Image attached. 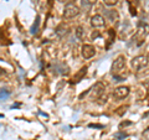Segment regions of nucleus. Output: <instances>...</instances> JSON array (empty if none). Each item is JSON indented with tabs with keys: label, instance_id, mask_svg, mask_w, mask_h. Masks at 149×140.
<instances>
[{
	"label": "nucleus",
	"instance_id": "f257e3e1",
	"mask_svg": "<svg viewBox=\"0 0 149 140\" xmlns=\"http://www.w3.org/2000/svg\"><path fill=\"white\" fill-rule=\"evenodd\" d=\"M148 63H149V58H148L147 55H139L137 57H134L132 60V62H130L132 68L134 71H141L142 68L148 66Z\"/></svg>",
	"mask_w": 149,
	"mask_h": 140
},
{
	"label": "nucleus",
	"instance_id": "f03ea898",
	"mask_svg": "<svg viewBox=\"0 0 149 140\" xmlns=\"http://www.w3.org/2000/svg\"><path fill=\"white\" fill-rule=\"evenodd\" d=\"M124 68H125V57L124 56H118V57L114 60V62L112 63L111 72H112V74H114V76H118Z\"/></svg>",
	"mask_w": 149,
	"mask_h": 140
},
{
	"label": "nucleus",
	"instance_id": "7ed1b4c3",
	"mask_svg": "<svg viewBox=\"0 0 149 140\" xmlns=\"http://www.w3.org/2000/svg\"><path fill=\"white\" fill-rule=\"evenodd\" d=\"M78 14H80V9H78L72 3L67 4V5L65 6V9H63V17L65 19H72L74 16H77Z\"/></svg>",
	"mask_w": 149,
	"mask_h": 140
},
{
	"label": "nucleus",
	"instance_id": "20e7f679",
	"mask_svg": "<svg viewBox=\"0 0 149 140\" xmlns=\"http://www.w3.org/2000/svg\"><path fill=\"white\" fill-rule=\"evenodd\" d=\"M81 55L85 60H90L96 55V49L92 45H83L81 50Z\"/></svg>",
	"mask_w": 149,
	"mask_h": 140
},
{
	"label": "nucleus",
	"instance_id": "39448f33",
	"mask_svg": "<svg viewBox=\"0 0 149 140\" xmlns=\"http://www.w3.org/2000/svg\"><path fill=\"white\" fill-rule=\"evenodd\" d=\"M104 89H106V87H104L103 83H101V82L96 83L95 87L92 88V99H98V98L104 93Z\"/></svg>",
	"mask_w": 149,
	"mask_h": 140
},
{
	"label": "nucleus",
	"instance_id": "423d86ee",
	"mask_svg": "<svg viewBox=\"0 0 149 140\" xmlns=\"http://www.w3.org/2000/svg\"><path fill=\"white\" fill-rule=\"evenodd\" d=\"M128 94H129V88L124 87V86L116 88L114 92H113V97L116 98V99H124Z\"/></svg>",
	"mask_w": 149,
	"mask_h": 140
},
{
	"label": "nucleus",
	"instance_id": "0eeeda50",
	"mask_svg": "<svg viewBox=\"0 0 149 140\" xmlns=\"http://www.w3.org/2000/svg\"><path fill=\"white\" fill-rule=\"evenodd\" d=\"M104 17L102 16V15H93L92 17H91V25L93 26V27H103L104 26Z\"/></svg>",
	"mask_w": 149,
	"mask_h": 140
},
{
	"label": "nucleus",
	"instance_id": "6e6552de",
	"mask_svg": "<svg viewBox=\"0 0 149 140\" xmlns=\"http://www.w3.org/2000/svg\"><path fill=\"white\" fill-rule=\"evenodd\" d=\"M86 73H87V67H82V68L80 69V71H78L76 74H74L72 83H77V82H80L81 79L86 76Z\"/></svg>",
	"mask_w": 149,
	"mask_h": 140
},
{
	"label": "nucleus",
	"instance_id": "1a4fd4ad",
	"mask_svg": "<svg viewBox=\"0 0 149 140\" xmlns=\"http://www.w3.org/2000/svg\"><path fill=\"white\" fill-rule=\"evenodd\" d=\"M106 16H107V19H108L109 21H112V22L117 21L118 19H119L118 12L116 11V10H106Z\"/></svg>",
	"mask_w": 149,
	"mask_h": 140
},
{
	"label": "nucleus",
	"instance_id": "9d476101",
	"mask_svg": "<svg viewBox=\"0 0 149 140\" xmlns=\"http://www.w3.org/2000/svg\"><path fill=\"white\" fill-rule=\"evenodd\" d=\"M86 36V32H85V29H83L82 26H78L76 29V37L78 40H83Z\"/></svg>",
	"mask_w": 149,
	"mask_h": 140
},
{
	"label": "nucleus",
	"instance_id": "9b49d317",
	"mask_svg": "<svg viewBox=\"0 0 149 140\" xmlns=\"http://www.w3.org/2000/svg\"><path fill=\"white\" fill-rule=\"evenodd\" d=\"M39 25H40V16H36L35 24L32 25V27H31V34H36L37 29H39Z\"/></svg>",
	"mask_w": 149,
	"mask_h": 140
},
{
	"label": "nucleus",
	"instance_id": "f8f14e48",
	"mask_svg": "<svg viewBox=\"0 0 149 140\" xmlns=\"http://www.w3.org/2000/svg\"><path fill=\"white\" fill-rule=\"evenodd\" d=\"M103 3L107 6H114L116 4L118 3V0H103Z\"/></svg>",
	"mask_w": 149,
	"mask_h": 140
},
{
	"label": "nucleus",
	"instance_id": "ddd939ff",
	"mask_svg": "<svg viewBox=\"0 0 149 140\" xmlns=\"http://www.w3.org/2000/svg\"><path fill=\"white\" fill-rule=\"evenodd\" d=\"M8 97H9V92L5 89V88H3L1 89V100L8 99Z\"/></svg>",
	"mask_w": 149,
	"mask_h": 140
},
{
	"label": "nucleus",
	"instance_id": "4468645a",
	"mask_svg": "<svg viewBox=\"0 0 149 140\" xmlns=\"http://www.w3.org/2000/svg\"><path fill=\"white\" fill-rule=\"evenodd\" d=\"M91 37H92V40H95V39H97V37H100V32H93V34L91 35Z\"/></svg>",
	"mask_w": 149,
	"mask_h": 140
},
{
	"label": "nucleus",
	"instance_id": "2eb2a0df",
	"mask_svg": "<svg viewBox=\"0 0 149 140\" xmlns=\"http://www.w3.org/2000/svg\"><path fill=\"white\" fill-rule=\"evenodd\" d=\"M88 127H90V128H103V127H102V125H100V124H90Z\"/></svg>",
	"mask_w": 149,
	"mask_h": 140
},
{
	"label": "nucleus",
	"instance_id": "dca6fc26",
	"mask_svg": "<svg viewBox=\"0 0 149 140\" xmlns=\"http://www.w3.org/2000/svg\"><path fill=\"white\" fill-rule=\"evenodd\" d=\"M125 137H127L125 134H116L114 135V138H125Z\"/></svg>",
	"mask_w": 149,
	"mask_h": 140
},
{
	"label": "nucleus",
	"instance_id": "f3484780",
	"mask_svg": "<svg viewBox=\"0 0 149 140\" xmlns=\"http://www.w3.org/2000/svg\"><path fill=\"white\" fill-rule=\"evenodd\" d=\"M96 1H97V0H88V3H90L91 5H93V4H96Z\"/></svg>",
	"mask_w": 149,
	"mask_h": 140
},
{
	"label": "nucleus",
	"instance_id": "a211bd4d",
	"mask_svg": "<svg viewBox=\"0 0 149 140\" xmlns=\"http://www.w3.org/2000/svg\"><path fill=\"white\" fill-rule=\"evenodd\" d=\"M58 1H61V3H63V1H66V0H58Z\"/></svg>",
	"mask_w": 149,
	"mask_h": 140
}]
</instances>
